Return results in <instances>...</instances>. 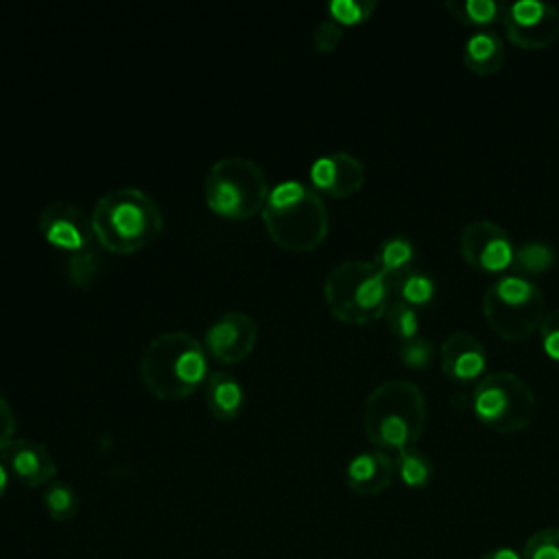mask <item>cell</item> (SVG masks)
<instances>
[{"instance_id": "obj_1", "label": "cell", "mask_w": 559, "mask_h": 559, "mask_svg": "<svg viewBox=\"0 0 559 559\" xmlns=\"http://www.w3.org/2000/svg\"><path fill=\"white\" fill-rule=\"evenodd\" d=\"M140 378L159 400H181L207 378V352L186 330L159 332L140 356Z\"/></svg>"}, {"instance_id": "obj_2", "label": "cell", "mask_w": 559, "mask_h": 559, "mask_svg": "<svg viewBox=\"0 0 559 559\" xmlns=\"http://www.w3.org/2000/svg\"><path fill=\"white\" fill-rule=\"evenodd\" d=\"M92 231L114 253H131L157 238L164 227L159 203L135 186L107 190L92 207Z\"/></svg>"}, {"instance_id": "obj_3", "label": "cell", "mask_w": 559, "mask_h": 559, "mask_svg": "<svg viewBox=\"0 0 559 559\" xmlns=\"http://www.w3.org/2000/svg\"><path fill=\"white\" fill-rule=\"evenodd\" d=\"M260 214L271 240L288 251L317 249L330 225L323 197L297 179L275 183Z\"/></svg>"}, {"instance_id": "obj_4", "label": "cell", "mask_w": 559, "mask_h": 559, "mask_svg": "<svg viewBox=\"0 0 559 559\" xmlns=\"http://www.w3.org/2000/svg\"><path fill=\"white\" fill-rule=\"evenodd\" d=\"M362 426L380 450H404L415 445L426 426V397L411 380H386L365 397Z\"/></svg>"}, {"instance_id": "obj_5", "label": "cell", "mask_w": 559, "mask_h": 559, "mask_svg": "<svg viewBox=\"0 0 559 559\" xmlns=\"http://www.w3.org/2000/svg\"><path fill=\"white\" fill-rule=\"evenodd\" d=\"M330 312L347 323H367L384 314L391 301V277L369 260L334 264L323 284Z\"/></svg>"}, {"instance_id": "obj_6", "label": "cell", "mask_w": 559, "mask_h": 559, "mask_svg": "<svg viewBox=\"0 0 559 559\" xmlns=\"http://www.w3.org/2000/svg\"><path fill=\"white\" fill-rule=\"evenodd\" d=\"M269 192L266 173L245 155L216 159L203 179V197L210 210L231 221H245L262 212Z\"/></svg>"}, {"instance_id": "obj_7", "label": "cell", "mask_w": 559, "mask_h": 559, "mask_svg": "<svg viewBox=\"0 0 559 559\" xmlns=\"http://www.w3.org/2000/svg\"><path fill=\"white\" fill-rule=\"evenodd\" d=\"M483 312L500 336L518 341L542 323L544 293L522 275H500L485 288Z\"/></svg>"}, {"instance_id": "obj_8", "label": "cell", "mask_w": 559, "mask_h": 559, "mask_svg": "<svg viewBox=\"0 0 559 559\" xmlns=\"http://www.w3.org/2000/svg\"><path fill=\"white\" fill-rule=\"evenodd\" d=\"M472 408L485 426L500 432H518L533 419L535 393L518 373L491 371L474 386Z\"/></svg>"}, {"instance_id": "obj_9", "label": "cell", "mask_w": 559, "mask_h": 559, "mask_svg": "<svg viewBox=\"0 0 559 559\" xmlns=\"http://www.w3.org/2000/svg\"><path fill=\"white\" fill-rule=\"evenodd\" d=\"M502 17L509 39L522 48H542L559 35V9L544 0H515Z\"/></svg>"}, {"instance_id": "obj_10", "label": "cell", "mask_w": 559, "mask_h": 559, "mask_svg": "<svg viewBox=\"0 0 559 559\" xmlns=\"http://www.w3.org/2000/svg\"><path fill=\"white\" fill-rule=\"evenodd\" d=\"M459 247L463 258L478 271L500 273L513 264L515 247L509 234L491 221H472L463 227Z\"/></svg>"}, {"instance_id": "obj_11", "label": "cell", "mask_w": 559, "mask_h": 559, "mask_svg": "<svg viewBox=\"0 0 559 559\" xmlns=\"http://www.w3.org/2000/svg\"><path fill=\"white\" fill-rule=\"evenodd\" d=\"M255 338L258 323L253 317L242 310H227L207 325L201 343L212 358L229 365L249 356L253 352Z\"/></svg>"}, {"instance_id": "obj_12", "label": "cell", "mask_w": 559, "mask_h": 559, "mask_svg": "<svg viewBox=\"0 0 559 559\" xmlns=\"http://www.w3.org/2000/svg\"><path fill=\"white\" fill-rule=\"evenodd\" d=\"M37 227L41 236L57 249L68 253H76L90 249L94 240L92 218L70 201H52L48 203L37 218Z\"/></svg>"}, {"instance_id": "obj_13", "label": "cell", "mask_w": 559, "mask_h": 559, "mask_svg": "<svg viewBox=\"0 0 559 559\" xmlns=\"http://www.w3.org/2000/svg\"><path fill=\"white\" fill-rule=\"evenodd\" d=\"M0 459L9 474L26 487H44L55 480L57 463L48 448L39 441L15 437L0 450Z\"/></svg>"}, {"instance_id": "obj_14", "label": "cell", "mask_w": 559, "mask_h": 559, "mask_svg": "<svg viewBox=\"0 0 559 559\" xmlns=\"http://www.w3.org/2000/svg\"><path fill=\"white\" fill-rule=\"evenodd\" d=\"M310 181L317 192H325L330 197H349L360 190L365 181V166L352 153H325L310 164Z\"/></svg>"}, {"instance_id": "obj_15", "label": "cell", "mask_w": 559, "mask_h": 559, "mask_svg": "<svg viewBox=\"0 0 559 559\" xmlns=\"http://www.w3.org/2000/svg\"><path fill=\"white\" fill-rule=\"evenodd\" d=\"M441 367L448 378L456 382H469L485 371L487 352L474 334L456 330L441 343Z\"/></svg>"}, {"instance_id": "obj_16", "label": "cell", "mask_w": 559, "mask_h": 559, "mask_svg": "<svg viewBox=\"0 0 559 559\" xmlns=\"http://www.w3.org/2000/svg\"><path fill=\"white\" fill-rule=\"evenodd\" d=\"M395 474V461L384 450H365L349 459L345 467V480L352 491L360 496L382 493Z\"/></svg>"}, {"instance_id": "obj_17", "label": "cell", "mask_w": 559, "mask_h": 559, "mask_svg": "<svg viewBox=\"0 0 559 559\" xmlns=\"http://www.w3.org/2000/svg\"><path fill=\"white\" fill-rule=\"evenodd\" d=\"M205 406L216 419H236L245 406L242 382L231 371H212L205 378Z\"/></svg>"}, {"instance_id": "obj_18", "label": "cell", "mask_w": 559, "mask_h": 559, "mask_svg": "<svg viewBox=\"0 0 559 559\" xmlns=\"http://www.w3.org/2000/svg\"><path fill=\"white\" fill-rule=\"evenodd\" d=\"M465 66L476 74H493L504 63V48L500 35L493 31H476L463 48Z\"/></svg>"}, {"instance_id": "obj_19", "label": "cell", "mask_w": 559, "mask_h": 559, "mask_svg": "<svg viewBox=\"0 0 559 559\" xmlns=\"http://www.w3.org/2000/svg\"><path fill=\"white\" fill-rule=\"evenodd\" d=\"M41 504H44L50 520L70 522L79 513L81 500H79L76 489L70 483L55 478L48 485H44Z\"/></svg>"}, {"instance_id": "obj_20", "label": "cell", "mask_w": 559, "mask_h": 559, "mask_svg": "<svg viewBox=\"0 0 559 559\" xmlns=\"http://www.w3.org/2000/svg\"><path fill=\"white\" fill-rule=\"evenodd\" d=\"M435 290H437L435 280L424 271L408 269V271L391 277V293L411 306L428 304L435 297Z\"/></svg>"}, {"instance_id": "obj_21", "label": "cell", "mask_w": 559, "mask_h": 559, "mask_svg": "<svg viewBox=\"0 0 559 559\" xmlns=\"http://www.w3.org/2000/svg\"><path fill=\"white\" fill-rule=\"evenodd\" d=\"M393 461H395V472H397V476L402 478L404 485L419 489V487H426L430 483L432 472H435L432 461L428 459L426 452L417 450L415 445L395 452Z\"/></svg>"}, {"instance_id": "obj_22", "label": "cell", "mask_w": 559, "mask_h": 559, "mask_svg": "<svg viewBox=\"0 0 559 559\" xmlns=\"http://www.w3.org/2000/svg\"><path fill=\"white\" fill-rule=\"evenodd\" d=\"M415 258V247L406 236H393L380 242L373 262L389 275L395 277L411 269V260Z\"/></svg>"}, {"instance_id": "obj_23", "label": "cell", "mask_w": 559, "mask_h": 559, "mask_svg": "<svg viewBox=\"0 0 559 559\" xmlns=\"http://www.w3.org/2000/svg\"><path fill=\"white\" fill-rule=\"evenodd\" d=\"M513 262L518 264L520 271H524L528 275H537V273H544L546 269L552 266L555 249L548 242L528 240V242H522L520 247H515Z\"/></svg>"}, {"instance_id": "obj_24", "label": "cell", "mask_w": 559, "mask_h": 559, "mask_svg": "<svg viewBox=\"0 0 559 559\" xmlns=\"http://www.w3.org/2000/svg\"><path fill=\"white\" fill-rule=\"evenodd\" d=\"M384 319H386L391 332L395 336H400L402 341H408V338L417 336L419 314H417L415 306L406 304L404 299L391 297V301L386 304V310H384Z\"/></svg>"}, {"instance_id": "obj_25", "label": "cell", "mask_w": 559, "mask_h": 559, "mask_svg": "<svg viewBox=\"0 0 559 559\" xmlns=\"http://www.w3.org/2000/svg\"><path fill=\"white\" fill-rule=\"evenodd\" d=\"M445 4L454 15H459L465 22H472V24L493 22L504 11L496 0H463V2L448 0Z\"/></svg>"}, {"instance_id": "obj_26", "label": "cell", "mask_w": 559, "mask_h": 559, "mask_svg": "<svg viewBox=\"0 0 559 559\" xmlns=\"http://www.w3.org/2000/svg\"><path fill=\"white\" fill-rule=\"evenodd\" d=\"M520 552L522 559H559V526L535 531Z\"/></svg>"}, {"instance_id": "obj_27", "label": "cell", "mask_w": 559, "mask_h": 559, "mask_svg": "<svg viewBox=\"0 0 559 559\" xmlns=\"http://www.w3.org/2000/svg\"><path fill=\"white\" fill-rule=\"evenodd\" d=\"M376 9L373 0H332L328 4L330 17L343 24H358L365 22Z\"/></svg>"}, {"instance_id": "obj_28", "label": "cell", "mask_w": 559, "mask_h": 559, "mask_svg": "<svg viewBox=\"0 0 559 559\" xmlns=\"http://www.w3.org/2000/svg\"><path fill=\"white\" fill-rule=\"evenodd\" d=\"M66 273L74 284L87 286L98 273V255H94L90 249L70 253L68 264H66Z\"/></svg>"}, {"instance_id": "obj_29", "label": "cell", "mask_w": 559, "mask_h": 559, "mask_svg": "<svg viewBox=\"0 0 559 559\" xmlns=\"http://www.w3.org/2000/svg\"><path fill=\"white\" fill-rule=\"evenodd\" d=\"M400 358L415 369H424L432 360V345L424 336H413L400 345Z\"/></svg>"}, {"instance_id": "obj_30", "label": "cell", "mask_w": 559, "mask_h": 559, "mask_svg": "<svg viewBox=\"0 0 559 559\" xmlns=\"http://www.w3.org/2000/svg\"><path fill=\"white\" fill-rule=\"evenodd\" d=\"M341 39H343V26L332 17H323L312 31V41L321 52L334 50Z\"/></svg>"}, {"instance_id": "obj_31", "label": "cell", "mask_w": 559, "mask_h": 559, "mask_svg": "<svg viewBox=\"0 0 559 559\" xmlns=\"http://www.w3.org/2000/svg\"><path fill=\"white\" fill-rule=\"evenodd\" d=\"M539 334H542V345L546 354L555 360H559V308L550 310L544 314L539 323Z\"/></svg>"}, {"instance_id": "obj_32", "label": "cell", "mask_w": 559, "mask_h": 559, "mask_svg": "<svg viewBox=\"0 0 559 559\" xmlns=\"http://www.w3.org/2000/svg\"><path fill=\"white\" fill-rule=\"evenodd\" d=\"M15 411L11 406V402L0 393V450L11 441L15 439Z\"/></svg>"}, {"instance_id": "obj_33", "label": "cell", "mask_w": 559, "mask_h": 559, "mask_svg": "<svg viewBox=\"0 0 559 559\" xmlns=\"http://www.w3.org/2000/svg\"><path fill=\"white\" fill-rule=\"evenodd\" d=\"M478 559H522V552L511 546H498V548L483 552Z\"/></svg>"}, {"instance_id": "obj_34", "label": "cell", "mask_w": 559, "mask_h": 559, "mask_svg": "<svg viewBox=\"0 0 559 559\" xmlns=\"http://www.w3.org/2000/svg\"><path fill=\"white\" fill-rule=\"evenodd\" d=\"M9 469H7V465L2 463V459H0V498L4 496V491H7V487H9Z\"/></svg>"}, {"instance_id": "obj_35", "label": "cell", "mask_w": 559, "mask_h": 559, "mask_svg": "<svg viewBox=\"0 0 559 559\" xmlns=\"http://www.w3.org/2000/svg\"><path fill=\"white\" fill-rule=\"evenodd\" d=\"M450 402L456 404V406H463L465 402H472V395H469V393H454V395L450 397Z\"/></svg>"}]
</instances>
